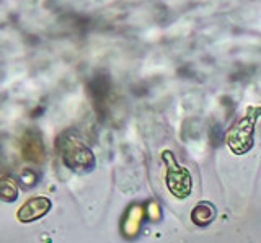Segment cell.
Segmentation results:
<instances>
[{
  "instance_id": "cell-1",
  "label": "cell",
  "mask_w": 261,
  "mask_h": 243,
  "mask_svg": "<svg viewBox=\"0 0 261 243\" xmlns=\"http://www.w3.org/2000/svg\"><path fill=\"white\" fill-rule=\"evenodd\" d=\"M261 116V106H250L247 116L240 119L227 134V145L237 155H243L253 147V132L256 119Z\"/></svg>"
},
{
  "instance_id": "cell-3",
  "label": "cell",
  "mask_w": 261,
  "mask_h": 243,
  "mask_svg": "<svg viewBox=\"0 0 261 243\" xmlns=\"http://www.w3.org/2000/svg\"><path fill=\"white\" fill-rule=\"evenodd\" d=\"M53 207V202L49 201L44 196H36V198H31L28 199L24 204L18 209L16 212V219L23 224H30V222H35L38 219L44 217L49 210Z\"/></svg>"
},
{
  "instance_id": "cell-2",
  "label": "cell",
  "mask_w": 261,
  "mask_h": 243,
  "mask_svg": "<svg viewBox=\"0 0 261 243\" xmlns=\"http://www.w3.org/2000/svg\"><path fill=\"white\" fill-rule=\"evenodd\" d=\"M162 158L165 160V164H167L165 183H167L168 191L178 199L188 198L191 194V188H193V180H191L190 172L175 160L173 152L165 150L162 153Z\"/></svg>"
},
{
  "instance_id": "cell-4",
  "label": "cell",
  "mask_w": 261,
  "mask_h": 243,
  "mask_svg": "<svg viewBox=\"0 0 261 243\" xmlns=\"http://www.w3.org/2000/svg\"><path fill=\"white\" fill-rule=\"evenodd\" d=\"M214 219H216V207L209 204V202H201L191 212V221L199 227L209 225Z\"/></svg>"
}]
</instances>
